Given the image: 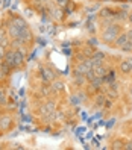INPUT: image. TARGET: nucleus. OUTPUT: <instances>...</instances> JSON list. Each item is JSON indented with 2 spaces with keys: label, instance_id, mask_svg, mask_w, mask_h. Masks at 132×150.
I'll return each mask as SVG.
<instances>
[{
  "label": "nucleus",
  "instance_id": "f257e3e1",
  "mask_svg": "<svg viewBox=\"0 0 132 150\" xmlns=\"http://www.w3.org/2000/svg\"><path fill=\"white\" fill-rule=\"evenodd\" d=\"M120 30H121V28L119 24H108V28H105L103 29V32H102V41L103 42H108V44H111V42H114L116 41V38L120 35Z\"/></svg>",
  "mask_w": 132,
  "mask_h": 150
},
{
  "label": "nucleus",
  "instance_id": "f03ea898",
  "mask_svg": "<svg viewBox=\"0 0 132 150\" xmlns=\"http://www.w3.org/2000/svg\"><path fill=\"white\" fill-rule=\"evenodd\" d=\"M55 108H56L55 102H47L46 105H43V108L40 109V112H41L43 117H50V115L55 114Z\"/></svg>",
  "mask_w": 132,
  "mask_h": 150
},
{
  "label": "nucleus",
  "instance_id": "7ed1b4c3",
  "mask_svg": "<svg viewBox=\"0 0 132 150\" xmlns=\"http://www.w3.org/2000/svg\"><path fill=\"white\" fill-rule=\"evenodd\" d=\"M20 32H21V29L18 26H15L14 23H9V26H8V37L12 38V40L20 38Z\"/></svg>",
  "mask_w": 132,
  "mask_h": 150
},
{
  "label": "nucleus",
  "instance_id": "20e7f679",
  "mask_svg": "<svg viewBox=\"0 0 132 150\" xmlns=\"http://www.w3.org/2000/svg\"><path fill=\"white\" fill-rule=\"evenodd\" d=\"M128 41H129V40H128V35H126V33H120L119 37L116 38V41H114L112 44H114V46H116V47L121 49V47L125 46V44H126Z\"/></svg>",
  "mask_w": 132,
  "mask_h": 150
},
{
  "label": "nucleus",
  "instance_id": "39448f33",
  "mask_svg": "<svg viewBox=\"0 0 132 150\" xmlns=\"http://www.w3.org/2000/svg\"><path fill=\"white\" fill-rule=\"evenodd\" d=\"M120 71L125 73V74H128V73L132 71V61H131V59L121 61V62H120Z\"/></svg>",
  "mask_w": 132,
  "mask_h": 150
},
{
  "label": "nucleus",
  "instance_id": "423d86ee",
  "mask_svg": "<svg viewBox=\"0 0 132 150\" xmlns=\"http://www.w3.org/2000/svg\"><path fill=\"white\" fill-rule=\"evenodd\" d=\"M5 62L9 65L11 68H17V65H15V59H14V50L6 52V53H5Z\"/></svg>",
  "mask_w": 132,
  "mask_h": 150
},
{
  "label": "nucleus",
  "instance_id": "0eeeda50",
  "mask_svg": "<svg viewBox=\"0 0 132 150\" xmlns=\"http://www.w3.org/2000/svg\"><path fill=\"white\" fill-rule=\"evenodd\" d=\"M88 70H91L90 67H88L87 64H85V61H82L79 65H76V68H75V76H79V74H85Z\"/></svg>",
  "mask_w": 132,
  "mask_h": 150
},
{
  "label": "nucleus",
  "instance_id": "6e6552de",
  "mask_svg": "<svg viewBox=\"0 0 132 150\" xmlns=\"http://www.w3.org/2000/svg\"><path fill=\"white\" fill-rule=\"evenodd\" d=\"M14 59H15V65L17 67H20V65H23V62H24V53L21 50H14Z\"/></svg>",
  "mask_w": 132,
  "mask_h": 150
},
{
  "label": "nucleus",
  "instance_id": "1a4fd4ad",
  "mask_svg": "<svg viewBox=\"0 0 132 150\" xmlns=\"http://www.w3.org/2000/svg\"><path fill=\"white\" fill-rule=\"evenodd\" d=\"M41 76L46 82H52L55 79V73H52L49 68H41Z\"/></svg>",
  "mask_w": 132,
  "mask_h": 150
},
{
  "label": "nucleus",
  "instance_id": "9d476101",
  "mask_svg": "<svg viewBox=\"0 0 132 150\" xmlns=\"http://www.w3.org/2000/svg\"><path fill=\"white\" fill-rule=\"evenodd\" d=\"M93 70H94L96 77H103V76H106V74H108V70L103 67V64H102V65H99V67H94Z\"/></svg>",
  "mask_w": 132,
  "mask_h": 150
},
{
  "label": "nucleus",
  "instance_id": "9b49d317",
  "mask_svg": "<svg viewBox=\"0 0 132 150\" xmlns=\"http://www.w3.org/2000/svg\"><path fill=\"white\" fill-rule=\"evenodd\" d=\"M11 127V117H2V120H0V129L2 130H8Z\"/></svg>",
  "mask_w": 132,
  "mask_h": 150
},
{
  "label": "nucleus",
  "instance_id": "f8f14e48",
  "mask_svg": "<svg viewBox=\"0 0 132 150\" xmlns=\"http://www.w3.org/2000/svg\"><path fill=\"white\" fill-rule=\"evenodd\" d=\"M102 77H94L93 81L90 82V85H91V91H96V90H99V88L102 86Z\"/></svg>",
  "mask_w": 132,
  "mask_h": 150
},
{
  "label": "nucleus",
  "instance_id": "ddd939ff",
  "mask_svg": "<svg viewBox=\"0 0 132 150\" xmlns=\"http://www.w3.org/2000/svg\"><path fill=\"white\" fill-rule=\"evenodd\" d=\"M114 15V11L111 9V8H103V9L100 11V17L102 18H106V17H112Z\"/></svg>",
  "mask_w": 132,
  "mask_h": 150
},
{
  "label": "nucleus",
  "instance_id": "4468645a",
  "mask_svg": "<svg viewBox=\"0 0 132 150\" xmlns=\"http://www.w3.org/2000/svg\"><path fill=\"white\" fill-rule=\"evenodd\" d=\"M9 68H11V67L8 65L6 62H3V64H0V70H2V73H3L5 76H6V74H9Z\"/></svg>",
  "mask_w": 132,
  "mask_h": 150
},
{
  "label": "nucleus",
  "instance_id": "2eb2a0df",
  "mask_svg": "<svg viewBox=\"0 0 132 150\" xmlns=\"http://www.w3.org/2000/svg\"><path fill=\"white\" fill-rule=\"evenodd\" d=\"M52 86H53V91H62L64 90L62 82H55V83H52Z\"/></svg>",
  "mask_w": 132,
  "mask_h": 150
},
{
  "label": "nucleus",
  "instance_id": "dca6fc26",
  "mask_svg": "<svg viewBox=\"0 0 132 150\" xmlns=\"http://www.w3.org/2000/svg\"><path fill=\"white\" fill-rule=\"evenodd\" d=\"M85 77H87V81H90V82H91L93 79L96 77V74H94V70H93V68H91V70H88V71L85 73Z\"/></svg>",
  "mask_w": 132,
  "mask_h": 150
},
{
  "label": "nucleus",
  "instance_id": "f3484780",
  "mask_svg": "<svg viewBox=\"0 0 132 150\" xmlns=\"http://www.w3.org/2000/svg\"><path fill=\"white\" fill-rule=\"evenodd\" d=\"M123 147H125V146H123V143H121V141H114V143H112V149L114 150H119V149H123Z\"/></svg>",
  "mask_w": 132,
  "mask_h": 150
},
{
  "label": "nucleus",
  "instance_id": "a211bd4d",
  "mask_svg": "<svg viewBox=\"0 0 132 150\" xmlns=\"http://www.w3.org/2000/svg\"><path fill=\"white\" fill-rule=\"evenodd\" d=\"M121 50H125V52H131L132 50V41H128L125 46L121 47Z\"/></svg>",
  "mask_w": 132,
  "mask_h": 150
},
{
  "label": "nucleus",
  "instance_id": "6ab92c4d",
  "mask_svg": "<svg viewBox=\"0 0 132 150\" xmlns=\"http://www.w3.org/2000/svg\"><path fill=\"white\" fill-rule=\"evenodd\" d=\"M96 102H97V105L105 103V96H103V94H99V96H97V99H96Z\"/></svg>",
  "mask_w": 132,
  "mask_h": 150
},
{
  "label": "nucleus",
  "instance_id": "aec40b11",
  "mask_svg": "<svg viewBox=\"0 0 132 150\" xmlns=\"http://www.w3.org/2000/svg\"><path fill=\"white\" fill-rule=\"evenodd\" d=\"M55 2H56L59 6H65V5L68 3V0H55Z\"/></svg>",
  "mask_w": 132,
  "mask_h": 150
},
{
  "label": "nucleus",
  "instance_id": "412c9836",
  "mask_svg": "<svg viewBox=\"0 0 132 150\" xmlns=\"http://www.w3.org/2000/svg\"><path fill=\"white\" fill-rule=\"evenodd\" d=\"M123 149H126V150H132V141H129V143L123 147Z\"/></svg>",
  "mask_w": 132,
  "mask_h": 150
},
{
  "label": "nucleus",
  "instance_id": "4be33fe9",
  "mask_svg": "<svg viewBox=\"0 0 132 150\" xmlns=\"http://www.w3.org/2000/svg\"><path fill=\"white\" fill-rule=\"evenodd\" d=\"M126 35H128V40H129V41H132V30H128V32H126Z\"/></svg>",
  "mask_w": 132,
  "mask_h": 150
},
{
  "label": "nucleus",
  "instance_id": "5701e85b",
  "mask_svg": "<svg viewBox=\"0 0 132 150\" xmlns=\"http://www.w3.org/2000/svg\"><path fill=\"white\" fill-rule=\"evenodd\" d=\"M49 91H50V90H49L47 86H43V93H44V94H49Z\"/></svg>",
  "mask_w": 132,
  "mask_h": 150
},
{
  "label": "nucleus",
  "instance_id": "b1692460",
  "mask_svg": "<svg viewBox=\"0 0 132 150\" xmlns=\"http://www.w3.org/2000/svg\"><path fill=\"white\" fill-rule=\"evenodd\" d=\"M90 44H91V46H94V44H97V40H94V38H93V40H90Z\"/></svg>",
  "mask_w": 132,
  "mask_h": 150
},
{
  "label": "nucleus",
  "instance_id": "393cba45",
  "mask_svg": "<svg viewBox=\"0 0 132 150\" xmlns=\"http://www.w3.org/2000/svg\"><path fill=\"white\" fill-rule=\"evenodd\" d=\"M105 106L109 108V106H111V102H109V100H105Z\"/></svg>",
  "mask_w": 132,
  "mask_h": 150
},
{
  "label": "nucleus",
  "instance_id": "a878e982",
  "mask_svg": "<svg viewBox=\"0 0 132 150\" xmlns=\"http://www.w3.org/2000/svg\"><path fill=\"white\" fill-rule=\"evenodd\" d=\"M129 21H131V23H132V12H131V14H129Z\"/></svg>",
  "mask_w": 132,
  "mask_h": 150
},
{
  "label": "nucleus",
  "instance_id": "bb28decb",
  "mask_svg": "<svg viewBox=\"0 0 132 150\" xmlns=\"http://www.w3.org/2000/svg\"><path fill=\"white\" fill-rule=\"evenodd\" d=\"M2 76H5V74L2 73V70H0V79H2Z\"/></svg>",
  "mask_w": 132,
  "mask_h": 150
},
{
  "label": "nucleus",
  "instance_id": "cd10ccee",
  "mask_svg": "<svg viewBox=\"0 0 132 150\" xmlns=\"http://www.w3.org/2000/svg\"><path fill=\"white\" fill-rule=\"evenodd\" d=\"M114 2H119V0H114Z\"/></svg>",
  "mask_w": 132,
  "mask_h": 150
},
{
  "label": "nucleus",
  "instance_id": "c85d7f7f",
  "mask_svg": "<svg viewBox=\"0 0 132 150\" xmlns=\"http://www.w3.org/2000/svg\"><path fill=\"white\" fill-rule=\"evenodd\" d=\"M0 40H2V35H0Z\"/></svg>",
  "mask_w": 132,
  "mask_h": 150
}]
</instances>
